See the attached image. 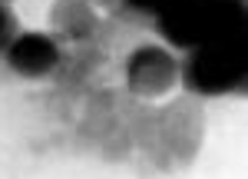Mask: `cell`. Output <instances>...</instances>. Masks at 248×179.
I'll list each match as a JSON object with an SVG mask.
<instances>
[{"label": "cell", "mask_w": 248, "mask_h": 179, "mask_svg": "<svg viewBox=\"0 0 248 179\" xmlns=\"http://www.w3.org/2000/svg\"><path fill=\"white\" fill-rule=\"evenodd\" d=\"M179 83H186L192 93H225L232 83H242V63H235L229 50L209 47L182 66Z\"/></svg>", "instance_id": "7a4b0ae2"}, {"label": "cell", "mask_w": 248, "mask_h": 179, "mask_svg": "<svg viewBox=\"0 0 248 179\" xmlns=\"http://www.w3.org/2000/svg\"><path fill=\"white\" fill-rule=\"evenodd\" d=\"M17 33H20L17 14L10 10V3H0V57H3V53H7V47L17 40Z\"/></svg>", "instance_id": "5b68a950"}, {"label": "cell", "mask_w": 248, "mask_h": 179, "mask_svg": "<svg viewBox=\"0 0 248 179\" xmlns=\"http://www.w3.org/2000/svg\"><path fill=\"white\" fill-rule=\"evenodd\" d=\"M0 3H10V0H0Z\"/></svg>", "instance_id": "8992f818"}, {"label": "cell", "mask_w": 248, "mask_h": 179, "mask_svg": "<svg viewBox=\"0 0 248 179\" xmlns=\"http://www.w3.org/2000/svg\"><path fill=\"white\" fill-rule=\"evenodd\" d=\"M7 66L27 80H40L50 77L60 66V43L50 33H40V30H20L17 40L7 47Z\"/></svg>", "instance_id": "3957f363"}, {"label": "cell", "mask_w": 248, "mask_h": 179, "mask_svg": "<svg viewBox=\"0 0 248 179\" xmlns=\"http://www.w3.org/2000/svg\"><path fill=\"white\" fill-rule=\"evenodd\" d=\"M99 27L90 0H53L50 3V37L60 40H90Z\"/></svg>", "instance_id": "277c9868"}, {"label": "cell", "mask_w": 248, "mask_h": 179, "mask_svg": "<svg viewBox=\"0 0 248 179\" xmlns=\"http://www.w3.org/2000/svg\"><path fill=\"white\" fill-rule=\"evenodd\" d=\"M182 80V63L166 47L146 43L126 57V90L139 99L169 97Z\"/></svg>", "instance_id": "6da1fadb"}]
</instances>
